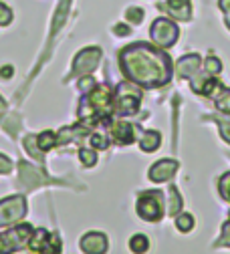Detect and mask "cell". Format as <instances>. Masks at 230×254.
<instances>
[{
	"mask_svg": "<svg viewBox=\"0 0 230 254\" xmlns=\"http://www.w3.org/2000/svg\"><path fill=\"white\" fill-rule=\"evenodd\" d=\"M119 65L131 83L148 89L166 85L172 77L170 57L146 43L125 47L119 55Z\"/></svg>",
	"mask_w": 230,
	"mask_h": 254,
	"instance_id": "obj_1",
	"label": "cell"
},
{
	"mask_svg": "<svg viewBox=\"0 0 230 254\" xmlns=\"http://www.w3.org/2000/svg\"><path fill=\"white\" fill-rule=\"evenodd\" d=\"M32 232L35 230H32L28 224H22V226H16V228L2 232L0 234V254H12V252L20 250L22 246H26V242H30Z\"/></svg>",
	"mask_w": 230,
	"mask_h": 254,
	"instance_id": "obj_2",
	"label": "cell"
},
{
	"mask_svg": "<svg viewBox=\"0 0 230 254\" xmlns=\"http://www.w3.org/2000/svg\"><path fill=\"white\" fill-rule=\"evenodd\" d=\"M150 37L159 47L168 49V47L176 45V41L180 37V30H178V26H176L174 20H170V18H157L152 24V28H150Z\"/></svg>",
	"mask_w": 230,
	"mask_h": 254,
	"instance_id": "obj_3",
	"label": "cell"
},
{
	"mask_svg": "<svg viewBox=\"0 0 230 254\" xmlns=\"http://www.w3.org/2000/svg\"><path fill=\"white\" fill-rule=\"evenodd\" d=\"M115 111L119 115H134L140 109V91H136L129 83H121L115 93Z\"/></svg>",
	"mask_w": 230,
	"mask_h": 254,
	"instance_id": "obj_4",
	"label": "cell"
},
{
	"mask_svg": "<svg viewBox=\"0 0 230 254\" xmlns=\"http://www.w3.org/2000/svg\"><path fill=\"white\" fill-rule=\"evenodd\" d=\"M163 194L161 192H144L138 200V214L148 222H157L163 216Z\"/></svg>",
	"mask_w": 230,
	"mask_h": 254,
	"instance_id": "obj_5",
	"label": "cell"
},
{
	"mask_svg": "<svg viewBox=\"0 0 230 254\" xmlns=\"http://www.w3.org/2000/svg\"><path fill=\"white\" fill-rule=\"evenodd\" d=\"M89 105L99 117H107L113 109V91L107 85H99L89 93Z\"/></svg>",
	"mask_w": 230,
	"mask_h": 254,
	"instance_id": "obj_6",
	"label": "cell"
},
{
	"mask_svg": "<svg viewBox=\"0 0 230 254\" xmlns=\"http://www.w3.org/2000/svg\"><path fill=\"white\" fill-rule=\"evenodd\" d=\"M26 212V202L22 196H10L0 202V226L18 222Z\"/></svg>",
	"mask_w": 230,
	"mask_h": 254,
	"instance_id": "obj_7",
	"label": "cell"
},
{
	"mask_svg": "<svg viewBox=\"0 0 230 254\" xmlns=\"http://www.w3.org/2000/svg\"><path fill=\"white\" fill-rule=\"evenodd\" d=\"M101 61V49L97 47H89L85 51H81L75 61H73V75H87L91 73Z\"/></svg>",
	"mask_w": 230,
	"mask_h": 254,
	"instance_id": "obj_8",
	"label": "cell"
},
{
	"mask_svg": "<svg viewBox=\"0 0 230 254\" xmlns=\"http://www.w3.org/2000/svg\"><path fill=\"white\" fill-rule=\"evenodd\" d=\"M18 182H20V186H22L24 190H32V188H39V186L47 184L49 180H47V176H45L41 170H37L35 166H30V164H26V162H20V164H18Z\"/></svg>",
	"mask_w": 230,
	"mask_h": 254,
	"instance_id": "obj_9",
	"label": "cell"
},
{
	"mask_svg": "<svg viewBox=\"0 0 230 254\" xmlns=\"http://www.w3.org/2000/svg\"><path fill=\"white\" fill-rule=\"evenodd\" d=\"M161 10L170 12L178 20H190L192 8H190V0H161L157 4Z\"/></svg>",
	"mask_w": 230,
	"mask_h": 254,
	"instance_id": "obj_10",
	"label": "cell"
},
{
	"mask_svg": "<svg viewBox=\"0 0 230 254\" xmlns=\"http://www.w3.org/2000/svg\"><path fill=\"white\" fill-rule=\"evenodd\" d=\"M81 248L87 254H105L107 250V238L101 232H89L81 238Z\"/></svg>",
	"mask_w": 230,
	"mask_h": 254,
	"instance_id": "obj_11",
	"label": "cell"
},
{
	"mask_svg": "<svg viewBox=\"0 0 230 254\" xmlns=\"http://www.w3.org/2000/svg\"><path fill=\"white\" fill-rule=\"evenodd\" d=\"M178 170V162L174 160H159L152 166L150 170V180L152 182H168Z\"/></svg>",
	"mask_w": 230,
	"mask_h": 254,
	"instance_id": "obj_12",
	"label": "cell"
},
{
	"mask_svg": "<svg viewBox=\"0 0 230 254\" xmlns=\"http://www.w3.org/2000/svg\"><path fill=\"white\" fill-rule=\"evenodd\" d=\"M134 125L127 123V121H119L113 125V129H111V137L115 143L119 145H127V143H134L136 139V133H134Z\"/></svg>",
	"mask_w": 230,
	"mask_h": 254,
	"instance_id": "obj_13",
	"label": "cell"
},
{
	"mask_svg": "<svg viewBox=\"0 0 230 254\" xmlns=\"http://www.w3.org/2000/svg\"><path fill=\"white\" fill-rule=\"evenodd\" d=\"M198 67H200V57L196 55V53L186 55V57H182L178 61V77H184V79L186 77H192V75H196Z\"/></svg>",
	"mask_w": 230,
	"mask_h": 254,
	"instance_id": "obj_14",
	"label": "cell"
},
{
	"mask_svg": "<svg viewBox=\"0 0 230 254\" xmlns=\"http://www.w3.org/2000/svg\"><path fill=\"white\" fill-rule=\"evenodd\" d=\"M49 240H51V234H49L47 230L39 228V230L32 232V236H30V248L41 252V250H43V248L49 244Z\"/></svg>",
	"mask_w": 230,
	"mask_h": 254,
	"instance_id": "obj_15",
	"label": "cell"
},
{
	"mask_svg": "<svg viewBox=\"0 0 230 254\" xmlns=\"http://www.w3.org/2000/svg\"><path fill=\"white\" fill-rule=\"evenodd\" d=\"M159 141H161V137H159V133L157 131H146L144 133V137H142V149L144 151H155L157 149V145H159Z\"/></svg>",
	"mask_w": 230,
	"mask_h": 254,
	"instance_id": "obj_16",
	"label": "cell"
},
{
	"mask_svg": "<svg viewBox=\"0 0 230 254\" xmlns=\"http://www.w3.org/2000/svg\"><path fill=\"white\" fill-rule=\"evenodd\" d=\"M129 248L134 250L136 254H144V252H148V248H150V240H148L144 234H136L134 238L129 240Z\"/></svg>",
	"mask_w": 230,
	"mask_h": 254,
	"instance_id": "obj_17",
	"label": "cell"
},
{
	"mask_svg": "<svg viewBox=\"0 0 230 254\" xmlns=\"http://www.w3.org/2000/svg\"><path fill=\"white\" fill-rule=\"evenodd\" d=\"M57 135L53 133V131H43L39 137H37V143H39V147H41V151H49L51 147H55L57 145Z\"/></svg>",
	"mask_w": 230,
	"mask_h": 254,
	"instance_id": "obj_18",
	"label": "cell"
},
{
	"mask_svg": "<svg viewBox=\"0 0 230 254\" xmlns=\"http://www.w3.org/2000/svg\"><path fill=\"white\" fill-rule=\"evenodd\" d=\"M168 196H170V198H168V202H170L168 212H170V214H178L180 208H182V198H180V194H178V190H176V188H170Z\"/></svg>",
	"mask_w": 230,
	"mask_h": 254,
	"instance_id": "obj_19",
	"label": "cell"
},
{
	"mask_svg": "<svg viewBox=\"0 0 230 254\" xmlns=\"http://www.w3.org/2000/svg\"><path fill=\"white\" fill-rule=\"evenodd\" d=\"M24 147L28 149V153L35 157L37 162H43V153H41V147H39V143H37V139L32 137V135H28L26 139H24Z\"/></svg>",
	"mask_w": 230,
	"mask_h": 254,
	"instance_id": "obj_20",
	"label": "cell"
},
{
	"mask_svg": "<svg viewBox=\"0 0 230 254\" xmlns=\"http://www.w3.org/2000/svg\"><path fill=\"white\" fill-rule=\"evenodd\" d=\"M216 107L222 113H230V89H222L218 99H216Z\"/></svg>",
	"mask_w": 230,
	"mask_h": 254,
	"instance_id": "obj_21",
	"label": "cell"
},
{
	"mask_svg": "<svg viewBox=\"0 0 230 254\" xmlns=\"http://www.w3.org/2000/svg\"><path fill=\"white\" fill-rule=\"evenodd\" d=\"M176 226H178V230H182V232H190L192 226H194V218H192L190 214H180V216L176 218Z\"/></svg>",
	"mask_w": 230,
	"mask_h": 254,
	"instance_id": "obj_22",
	"label": "cell"
},
{
	"mask_svg": "<svg viewBox=\"0 0 230 254\" xmlns=\"http://www.w3.org/2000/svg\"><path fill=\"white\" fill-rule=\"evenodd\" d=\"M69 2H71V0H63V2H61V8L57 10V14H55V24H53V33H55V30L63 24V18H65V14H67V10H69Z\"/></svg>",
	"mask_w": 230,
	"mask_h": 254,
	"instance_id": "obj_23",
	"label": "cell"
},
{
	"mask_svg": "<svg viewBox=\"0 0 230 254\" xmlns=\"http://www.w3.org/2000/svg\"><path fill=\"white\" fill-rule=\"evenodd\" d=\"M79 157H81L83 166H87V168H93L95 162H97V153H95V149H81V151H79Z\"/></svg>",
	"mask_w": 230,
	"mask_h": 254,
	"instance_id": "obj_24",
	"label": "cell"
},
{
	"mask_svg": "<svg viewBox=\"0 0 230 254\" xmlns=\"http://www.w3.org/2000/svg\"><path fill=\"white\" fill-rule=\"evenodd\" d=\"M206 71H208L210 75H218V73L222 71V63H220L216 57L210 55V57L206 59Z\"/></svg>",
	"mask_w": 230,
	"mask_h": 254,
	"instance_id": "obj_25",
	"label": "cell"
},
{
	"mask_svg": "<svg viewBox=\"0 0 230 254\" xmlns=\"http://www.w3.org/2000/svg\"><path fill=\"white\" fill-rule=\"evenodd\" d=\"M95 87H97V83H95L93 77H81V81H79V89H81L83 95H89Z\"/></svg>",
	"mask_w": 230,
	"mask_h": 254,
	"instance_id": "obj_26",
	"label": "cell"
},
{
	"mask_svg": "<svg viewBox=\"0 0 230 254\" xmlns=\"http://www.w3.org/2000/svg\"><path fill=\"white\" fill-rule=\"evenodd\" d=\"M91 143H93V147H97V149H107V145H109L105 133H95V135H91Z\"/></svg>",
	"mask_w": 230,
	"mask_h": 254,
	"instance_id": "obj_27",
	"label": "cell"
},
{
	"mask_svg": "<svg viewBox=\"0 0 230 254\" xmlns=\"http://www.w3.org/2000/svg\"><path fill=\"white\" fill-rule=\"evenodd\" d=\"M127 18H129V20H134L136 24H140V22L144 20V10L138 8V6H131V8L127 10Z\"/></svg>",
	"mask_w": 230,
	"mask_h": 254,
	"instance_id": "obj_28",
	"label": "cell"
},
{
	"mask_svg": "<svg viewBox=\"0 0 230 254\" xmlns=\"http://www.w3.org/2000/svg\"><path fill=\"white\" fill-rule=\"evenodd\" d=\"M59 242H57V238L55 236H51V240H49V244L41 250V254H59Z\"/></svg>",
	"mask_w": 230,
	"mask_h": 254,
	"instance_id": "obj_29",
	"label": "cell"
},
{
	"mask_svg": "<svg viewBox=\"0 0 230 254\" xmlns=\"http://www.w3.org/2000/svg\"><path fill=\"white\" fill-rule=\"evenodd\" d=\"M220 192H222V196H224L226 200H230V174H226V176L222 178V182H220Z\"/></svg>",
	"mask_w": 230,
	"mask_h": 254,
	"instance_id": "obj_30",
	"label": "cell"
},
{
	"mask_svg": "<svg viewBox=\"0 0 230 254\" xmlns=\"http://www.w3.org/2000/svg\"><path fill=\"white\" fill-rule=\"evenodd\" d=\"M10 20H12V12H10V8L4 6V4H0V24H8Z\"/></svg>",
	"mask_w": 230,
	"mask_h": 254,
	"instance_id": "obj_31",
	"label": "cell"
},
{
	"mask_svg": "<svg viewBox=\"0 0 230 254\" xmlns=\"http://www.w3.org/2000/svg\"><path fill=\"white\" fill-rule=\"evenodd\" d=\"M10 170H12L10 160H8V157H4V155H0V174H8Z\"/></svg>",
	"mask_w": 230,
	"mask_h": 254,
	"instance_id": "obj_32",
	"label": "cell"
},
{
	"mask_svg": "<svg viewBox=\"0 0 230 254\" xmlns=\"http://www.w3.org/2000/svg\"><path fill=\"white\" fill-rule=\"evenodd\" d=\"M222 244L230 246V222H226V224L222 226V238H220Z\"/></svg>",
	"mask_w": 230,
	"mask_h": 254,
	"instance_id": "obj_33",
	"label": "cell"
},
{
	"mask_svg": "<svg viewBox=\"0 0 230 254\" xmlns=\"http://www.w3.org/2000/svg\"><path fill=\"white\" fill-rule=\"evenodd\" d=\"M220 131H222V137L230 143V123H224V121H220Z\"/></svg>",
	"mask_w": 230,
	"mask_h": 254,
	"instance_id": "obj_34",
	"label": "cell"
},
{
	"mask_svg": "<svg viewBox=\"0 0 230 254\" xmlns=\"http://www.w3.org/2000/svg\"><path fill=\"white\" fill-rule=\"evenodd\" d=\"M113 33L119 35V37H125V35H129V26H125V24H117V26H113Z\"/></svg>",
	"mask_w": 230,
	"mask_h": 254,
	"instance_id": "obj_35",
	"label": "cell"
},
{
	"mask_svg": "<svg viewBox=\"0 0 230 254\" xmlns=\"http://www.w3.org/2000/svg\"><path fill=\"white\" fill-rule=\"evenodd\" d=\"M12 75H14V69H12L10 65H6V67L0 69V77H2V79H10Z\"/></svg>",
	"mask_w": 230,
	"mask_h": 254,
	"instance_id": "obj_36",
	"label": "cell"
},
{
	"mask_svg": "<svg viewBox=\"0 0 230 254\" xmlns=\"http://www.w3.org/2000/svg\"><path fill=\"white\" fill-rule=\"evenodd\" d=\"M220 8L224 12H230V0H220Z\"/></svg>",
	"mask_w": 230,
	"mask_h": 254,
	"instance_id": "obj_37",
	"label": "cell"
},
{
	"mask_svg": "<svg viewBox=\"0 0 230 254\" xmlns=\"http://www.w3.org/2000/svg\"><path fill=\"white\" fill-rule=\"evenodd\" d=\"M0 107H4V101H2V97H0Z\"/></svg>",
	"mask_w": 230,
	"mask_h": 254,
	"instance_id": "obj_38",
	"label": "cell"
},
{
	"mask_svg": "<svg viewBox=\"0 0 230 254\" xmlns=\"http://www.w3.org/2000/svg\"><path fill=\"white\" fill-rule=\"evenodd\" d=\"M226 26H228V28H230V18H226Z\"/></svg>",
	"mask_w": 230,
	"mask_h": 254,
	"instance_id": "obj_39",
	"label": "cell"
}]
</instances>
